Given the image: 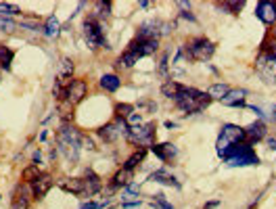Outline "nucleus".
I'll list each match as a JSON object with an SVG mask.
<instances>
[{
  "label": "nucleus",
  "mask_w": 276,
  "mask_h": 209,
  "mask_svg": "<svg viewBox=\"0 0 276 209\" xmlns=\"http://www.w3.org/2000/svg\"><path fill=\"white\" fill-rule=\"evenodd\" d=\"M176 107L180 109L182 113H186V115H191V113H199L203 109L209 107L211 99L207 97L205 92H201L197 88H189V86H184V88L180 90V94L174 99Z\"/></svg>",
  "instance_id": "f257e3e1"
},
{
  "label": "nucleus",
  "mask_w": 276,
  "mask_h": 209,
  "mask_svg": "<svg viewBox=\"0 0 276 209\" xmlns=\"http://www.w3.org/2000/svg\"><path fill=\"white\" fill-rule=\"evenodd\" d=\"M220 157L226 161V165H230V168H245V165L260 163V157H257V153L253 151V146L249 142H238V144L228 146Z\"/></svg>",
  "instance_id": "f03ea898"
},
{
  "label": "nucleus",
  "mask_w": 276,
  "mask_h": 209,
  "mask_svg": "<svg viewBox=\"0 0 276 209\" xmlns=\"http://www.w3.org/2000/svg\"><path fill=\"white\" fill-rule=\"evenodd\" d=\"M79 142H82V134H79L74 126H69V124L61 126V130L57 132V144H59V149L65 153L67 159L78 161V157H79Z\"/></svg>",
  "instance_id": "7ed1b4c3"
},
{
  "label": "nucleus",
  "mask_w": 276,
  "mask_h": 209,
  "mask_svg": "<svg viewBox=\"0 0 276 209\" xmlns=\"http://www.w3.org/2000/svg\"><path fill=\"white\" fill-rule=\"evenodd\" d=\"M255 71L268 84H276V46H266L255 59Z\"/></svg>",
  "instance_id": "20e7f679"
},
{
  "label": "nucleus",
  "mask_w": 276,
  "mask_h": 209,
  "mask_svg": "<svg viewBox=\"0 0 276 209\" xmlns=\"http://www.w3.org/2000/svg\"><path fill=\"white\" fill-rule=\"evenodd\" d=\"M182 52H184V57L191 61H209L213 57V52H216V44L201 36V38H193L186 42L182 46Z\"/></svg>",
  "instance_id": "39448f33"
},
{
  "label": "nucleus",
  "mask_w": 276,
  "mask_h": 209,
  "mask_svg": "<svg viewBox=\"0 0 276 209\" xmlns=\"http://www.w3.org/2000/svg\"><path fill=\"white\" fill-rule=\"evenodd\" d=\"M238 142H247L245 128H238L235 124L222 126V132H220V138H218V155H222L228 146L238 144Z\"/></svg>",
  "instance_id": "423d86ee"
},
{
  "label": "nucleus",
  "mask_w": 276,
  "mask_h": 209,
  "mask_svg": "<svg viewBox=\"0 0 276 209\" xmlns=\"http://www.w3.org/2000/svg\"><path fill=\"white\" fill-rule=\"evenodd\" d=\"M155 132H157L155 121H149V124H140V126L130 128L128 140L134 144V146H153V144H155Z\"/></svg>",
  "instance_id": "0eeeda50"
},
{
  "label": "nucleus",
  "mask_w": 276,
  "mask_h": 209,
  "mask_svg": "<svg viewBox=\"0 0 276 209\" xmlns=\"http://www.w3.org/2000/svg\"><path fill=\"white\" fill-rule=\"evenodd\" d=\"M84 38H86V44L90 46L92 50L109 48V42H107V38H105L101 23L94 21V19H86L84 21Z\"/></svg>",
  "instance_id": "6e6552de"
},
{
  "label": "nucleus",
  "mask_w": 276,
  "mask_h": 209,
  "mask_svg": "<svg viewBox=\"0 0 276 209\" xmlns=\"http://www.w3.org/2000/svg\"><path fill=\"white\" fill-rule=\"evenodd\" d=\"M128 134H130V126H128V121L123 119V117H115L113 121L105 124L99 130V136L103 138L105 142H115L119 136H126L128 138Z\"/></svg>",
  "instance_id": "1a4fd4ad"
},
{
  "label": "nucleus",
  "mask_w": 276,
  "mask_h": 209,
  "mask_svg": "<svg viewBox=\"0 0 276 209\" xmlns=\"http://www.w3.org/2000/svg\"><path fill=\"white\" fill-rule=\"evenodd\" d=\"M157 48H159V40H145V38H134L128 44V50H132V52H136L138 55V59L140 57H149V55H153V52H157Z\"/></svg>",
  "instance_id": "9d476101"
},
{
  "label": "nucleus",
  "mask_w": 276,
  "mask_h": 209,
  "mask_svg": "<svg viewBox=\"0 0 276 209\" xmlns=\"http://www.w3.org/2000/svg\"><path fill=\"white\" fill-rule=\"evenodd\" d=\"M52 184H55V180H52L48 174H40L38 178H36L34 182H30V190H32V197L34 199H44L46 197V193L52 188Z\"/></svg>",
  "instance_id": "9b49d317"
},
{
  "label": "nucleus",
  "mask_w": 276,
  "mask_h": 209,
  "mask_svg": "<svg viewBox=\"0 0 276 209\" xmlns=\"http://www.w3.org/2000/svg\"><path fill=\"white\" fill-rule=\"evenodd\" d=\"M255 17L260 19L264 25H276V6L270 0H262L255 6Z\"/></svg>",
  "instance_id": "f8f14e48"
},
{
  "label": "nucleus",
  "mask_w": 276,
  "mask_h": 209,
  "mask_svg": "<svg viewBox=\"0 0 276 209\" xmlns=\"http://www.w3.org/2000/svg\"><path fill=\"white\" fill-rule=\"evenodd\" d=\"M161 28H163V21H159V19H149L145 21L138 28V34H136V38H145V40H157L159 36H161Z\"/></svg>",
  "instance_id": "ddd939ff"
},
{
  "label": "nucleus",
  "mask_w": 276,
  "mask_h": 209,
  "mask_svg": "<svg viewBox=\"0 0 276 209\" xmlns=\"http://www.w3.org/2000/svg\"><path fill=\"white\" fill-rule=\"evenodd\" d=\"M84 97H86V82L84 80H71L67 94H65V103H69L71 107H76Z\"/></svg>",
  "instance_id": "4468645a"
},
{
  "label": "nucleus",
  "mask_w": 276,
  "mask_h": 209,
  "mask_svg": "<svg viewBox=\"0 0 276 209\" xmlns=\"http://www.w3.org/2000/svg\"><path fill=\"white\" fill-rule=\"evenodd\" d=\"M266 134H268V130H266V124L264 121H253L251 126L245 128V136H247V142H260L266 138Z\"/></svg>",
  "instance_id": "2eb2a0df"
},
{
  "label": "nucleus",
  "mask_w": 276,
  "mask_h": 209,
  "mask_svg": "<svg viewBox=\"0 0 276 209\" xmlns=\"http://www.w3.org/2000/svg\"><path fill=\"white\" fill-rule=\"evenodd\" d=\"M101 186H103V182L94 174V170H86V176H84V197H90L94 193H99Z\"/></svg>",
  "instance_id": "dca6fc26"
},
{
  "label": "nucleus",
  "mask_w": 276,
  "mask_h": 209,
  "mask_svg": "<svg viewBox=\"0 0 276 209\" xmlns=\"http://www.w3.org/2000/svg\"><path fill=\"white\" fill-rule=\"evenodd\" d=\"M59 188H63L65 193H74L84 197V178H65L59 180Z\"/></svg>",
  "instance_id": "f3484780"
},
{
  "label": "nucleus",
  "mask_w": 276,
  "mask_h": 209,
  "mask_svg": "<svg viewBox=\"0 0 276 209\" xmlns=\"http://www.w3.org/2000/svg\"><path fill=\"white\" fill-rule=\"evenodd\" d=\"M151 153L159 157L161 161H172V157H176V146L172 142H161V144H153L151 146Z\"/></svg>",
  "instance_id": "a211bd4d"
},
{
  "label": "nucleus",
  "mask_w": 276,
  "mask_h": 209,
  "mask_svg": "<svg viewBox=\"0 0 276 209\" xmlns=\"http://www.w3.org/2000/svg\"><path fill=\"white\" fill-rule=\"evenodd\" d=\"M245 97H247V90L245 88L230 90L226 97L222 99V104H226V107H243V104H245Z\"/></svg>",
  "instance_id": "6ab92c4d"
},
{
  "label": "nucleus",
  "mask_w": 276,
  "mask_h": 209,
  "mask_svg": "<svg viewBox=\"0 0 276 209\" xmlns=\"http://www.w3.org/2000/svg\"><path fill=\"white\" fill-rule=\"evenodd\" d=\"M111 17V2H105V0H99L94 2V11H92V17L90 19H99V21H107Z\"/></svg>",
  "instance_id": "aec40b11"
},
{
  "label": "nucleus",
  "mask_w": 276,
  "mask_h": 209,
  "mask_svg": "<svg viewBox=\"0 0 276 209\" xmlns=\"http://www.w3.org/2000/svg\"><path fill=\"white\" fill-rule=\"evenodd\" d=\"M151 180L159 182V184H165V186H174V188H180V182H178L174 176H170L165 170H157L151 174Z\"/></svg>",
  "instance_id": "412c9836"
},
{
  "label": "nucleus",
  "mask_w": 276,
  "mask_h": 209,
  "mask_svg": "<svg viewBox=\"0 0 276 209\" xmlns=\"http://www.w3.org/2000/svg\"><path fill=\"white\" fill-rule=\"evenodd\" d=\"M132 174L130 170H119L118 174L113 176V182H111V190H118V188H123V186H130V180H132Z\"/></svg>",
  "instance_id": "4be33fe9"
},
{
  "label": "nucleus",
  "mask_w": 276,
  "mask_h": 209,
  "mask_svg": "<svg viewBox=\"0 0 276 209\" xmlns=\"http://www.w3.org/2000/svg\"><path fill=\"white\" fill-rule=\"evenodd\" d=\"M119 86H121V80L115 73H107L101 77V88L107 90V92H115V90H119Z\"/></svg>",
  "instance_id": "5701e85b"
},
{
  "label": "nucleus",
  "mask_w": 276,
  "mask_h": 209,
  "mask_svg": "<svg viewBox=\"0 0 276 209\" xmlns=\"http://www.w3.org/2000/svg\"><path fill=\"white\" fill-rule=\"evenodd\" d=\"M228 92H230V86L224 84V82H218V84H213L211 88L207 90V97H209L211 101H222Z\"/></svg>",
  "instance_id": "b1692460"
},
{
  "label": "nucleus",
  "mask_w": 276,
  "mask_h": 209,
  "mask_svg": "<svg viewBox=\"0 0 276 209\" xmlns=\"http://www.w3.org/2000/svg\"><path fill=\"white\" fill-rule=\"evenodd\" d=\"M184 88V84H180V82H174V80H167L163 86H161V94L163 97H167V99H176L178 94H180V90Z\"/></svg>",
  "instance_id": "393cba45"
},
{
  "label": "nucleus",
  "mask_w": 276,
  "mask_h": 209,
  "mask_svg": "<svg viewBox=\"0 0 276 209\" xmlns=\"http://www.w3.org/2000/svg\"><path fill=\"white\" fill-rule=\"evenodd\" d=\"M145 155H147V151L145 149H140V151H136L134 155H130L128 159H126V163H123V170H130V172H134L138 165L142 163V159H145Z\"/></svg>",
  "instance_id": "a878e982"
},
{
  "label": "nucleus",
  "mask_w": 276,
  "mask_h": 209,
  "mask_svg": "<svg viewBox=\"0 0 276 209\" xmlns=\"http://www.w3.org/2000/svg\"><path fill=\"white\" fill-rule=\"evenodd\" d=\"M138 63V55L136 52H132V50H126L123 55L118 59V67H123V69H130V67H134Z\"/></svg>",
  "instance_id": "bb28decb"
},
{
  "label": "nucleus",
  "mask_w": 276,
  "mask_h": 209,
  "mask_svg": "<svg viewBox=\"0 0 276 209\" xmlns=\"http://www.w3.org/2000/svg\"><path fill=\"white\" fill-rule=\"evenodd\" d=\"M13 57H15V52L8 48V46H4V44H0V67L2 69H11V63H13Z\"/></svg>",
  "instance_id": "cd10ccee"
},
{
  "label": "nucleus",
  "mask_w": 276,
  "mask_h": 209,
  "mask_svg": "<svg viewBox=\"0 0 276 209\" xmlns=\"http://www.w3.org/2000/svg\"><path fill=\"white\" fill-rule=\"evenodd\" d=\"M44 34H46V36H50V38L52 36H59V34H61V25H59L55 15L46 19V25H44Z\"/></svg>",
  "instance_id": "c85d7f7f"
},
{
  "label": "nucleus",
  "mask_w": 276,
  "mask_h": 209,
  "mask_svg": "<svg viewBox=\"0 0 276 209\" xmlns=\"http://www.w3.org/2000/svg\"><path fill=\"white\" fill-rule=\"evenodd\" d=\"M218 6L228 13H238L245 6V0H226V2H218Z\"/></svg>",
  "instance_id": "c756f323"
},
{
  "label": "nucleus",
  "mask_w": 276,
  "mask_h": 209,
  "mask_svg": "<svg viewBox=\"0 0 276 209\" xmlns=\"http://www.w3.org/2000/svg\"><path fill=\"white\" fill-rule=\"evenodd\" d=\"M134 104H130V103H119L118 107H115V117H130V113H134Z\"/></svg>",
  "instance_id": "7c9ffc66"
},
{
  "label": "nucleus",
  "mask_w": 276,
  "mask_h": 209,
  "mask_svg": "<svg viewBox=\"0 0 276 209\" xmlns=\"http://www.w3.org/2000/svg\"><path fill=\"white\" fill-rule=\"evenodd\" d=\"M71 73H74V61H71L69 57H63V59H61L59 75H63V77H71Z\"/></svg>",
  "instance_id": "2f4dec72"
},
{
  "label": "nucleus",
  "mask_w": 276,
  "mask_h": 209,
  "mask_svg": "<svg viewBox=\"0 0 276 209\" xmlns=\"http://www.w3.org/2000/svg\"><path fill=\"white\" fill-rule=\"evenodd\" d=\"M40 174H42V172L38 170V165L34 163V165H30V168H25V170H23V180H25V182H34L36 178L40 176Z\"/></svg>",
  "instance_id": "473e14b6"
},
{
  "label": "nucleus",
  "mask_w": 276,
  "mask_h": 209,
  "mask_svg": "<svg viewBox=\"0 0 276 209\" xmlns=\"http://www.w3.org/2000/svg\"><path fill=\"white\" fill-rule=\"evenodd\" d=\"M17 28V23L11 19L8 15H4V13H0V30L2 32H13Z\"/></svg>",
  "instance_id": "72a5a7b5"
},
{
  "label": "nucleus",
  "mask_w": 276,
  "mask_h": 209,
  "mask_svg": "<svg viewBox=\"0 0 276 209\" xmlns=\"http://www.w3.org/2000/svg\"><path fill=\"white\" fill-rule=\"evenodd\" d=\"M30 207V197H25V195H17L13 199V205L11 209H28Z\"/></svg>",
  "instance_id": "f704fd0d"
},
{
  "label": "nucleus",
  "mask_w": 276,
  "mask_h": 209,
  "mask_svg": "<svg viewBox=\"0 0 276 209\" xmlns=\"http://www.w3.org/2000/svg\"><path fill=\"white\" fill-rule=\"evenodd\" d=\"M155 197H157V199H155V201H157V207H161V209H174V205L167 203L163 195H155Z\"/></svg>",
  "instance_id": "c9c22d12"
},
{
  "label": "nucleus",
  "mask_w": 276,
  "mask_h": 209,
  "mask_svg": "<svg viewBox=\"0 0 276 209\" xmlns=\"http://www.w3.org/2000/svg\"><path fill=\"white\" fill-rule=\"evenodd\" d=\"M159 73H161L163 77H167V55H163L161 61H159Z\"/></svg>",
  "instance_id": "e433bc0d"
},
{
  "label": "nucleus",
  "mask_w": 276,
  "mask_h": 209,
  "mask_svg": "<svg viewBox=\"0 0 276 209\" xmlns=\"http://www.w3.org/2000/svg\"><path fill=\"white\" fill-rule=\"evenodd\" d=\"M99 207H103V205H101V203H90V201H88V203H84L79 209H99Z\"/></svg>",
  "instance_id": "4c0bfd02"
},
{
  "label": "nucleus",
  "mask_w": 276,
  "mask_h": 209,
  "mask_svg": "<svg viewBox=\"0 0 276 209\" xmlns=\"http://www.w3.org/2000/svg\"><path fill=\"white\" fill-rule=\"evenodd\" d=\"M180 17H182V19H189V21H197V19H195V15H193V13H189V11H182V13H180Z\"/></svg>",
  "instance_id": "58836bf2"
},
{
  "label": "nucleus",
  "mask_w": 276,
  "mask_h": 209,
  "mask_svg": "<svg viewBox=\"0 0 276 209\" xmlns=\"http://www.w3.org/2000/svg\"><path fill=\"white\" fill-rule=\"evenodd\" d=\"M138 205H140V201H138V203H123L121 207H123V209H132V207H138Z\"/></svg>",
  "instance_id": "ea45409f"
},
{
  "label": "nucleus",
  "mask_w": 276,
  "mask_h": 209,
  "mask_svg": "<svg viewBox=\"0 0 276 209\" xmlns=\"http://www.w3.org/2000/svg\"><path fill=\"white\" fill-rule=\"evenodd\" d=\"M34 161H36V165H38V163L42 161V155H40V151H38V153H34Z\"/></svg>",
  "instance_id": "a19ab883"
},
{
  "label": "nucleus",
  "mask_w": 276,
  "mask_h": 209,
  "mask_svg": "<svg viewBox=\"0 0 276 209\" xmlns=\"http://www.w3.org/2000/svg\"><path fill=\"white\" fill-rule=\"evenodd\" d=\"M178 6H180V8H191V2H184V0H180V2H178Z\"/></svg>",
  "instance_id": "79ce46f5"
},
{
  "label": "nucleus",
  "mask_w": 276,
  "mask_h": 209,
  "mask_svg": "<svg viewBox=\"0 0 276 209\" xmlns=\"http://www.w3.org/2000/svg\"><path fill=\"white\" fill-rule=\"evenodd\" d=\"M272 119H276V104L272 107Z\"/></svg>",
  "instance_id": "37998d69"
},
{
  "label": "nucleus",
  "mask_w": 276,
  "mask_h": 209,
  "mask_svg": "<svg viewBox=\"0 0 276 209\" xmlns=\"http://www.w3.org/2000/svg\"><path fill=\"white\" fill-rule=\"evenodd\" d=\"M272 34H274V40H276V25H274V30H272Z\"/></svg>",
  "instance_id": "c03bdc74"
},
{
  "label": "nucleus",
  "mask_w": 276,
  "mask_h": 209,
  "mask_svg": "<svg viewBox=\"0 0 276 209\" xmlns=\"http://www.w3.org/2000/svg\"><path fill=\"white\" fill-rule=\"evenodd\" d=\"M274 6H276V2H274Z\"/></svg>",
  "instance_id": "a18cd8bd"
}]
</instances>
